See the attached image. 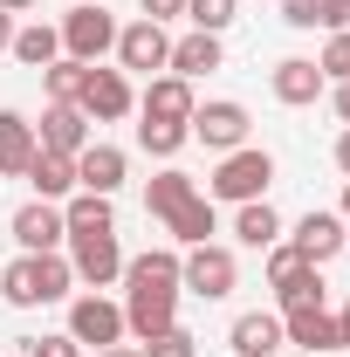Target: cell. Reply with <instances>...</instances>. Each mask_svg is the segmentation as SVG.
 Instances as JSON below:
<instances>
[{
	"label": "cell",
	"mask_w": 350,
	"mask_h": 357,
	"mask_svg": "<svg viewBox=\"0 0 350 357\" xmlns=\"http://www.w3.org/2000/svg\"><path fill=\"white\" fill-rule=\"evenodd\" d=\"M178 248H144L124 255V330L137 344H151L158 330L178 323Z\"/></svg>",
	"instance_id": "obj_1"
},
{
	"label": "cell",
	"mask_w": 350,
	"mask_h": 357,
	"mask_svg": "<svg viewBox=\"0 0 350 357\" xmlns=\"http://www.w3.org/2000/svg\"><path fill=\"white\" fill-rule=\"evenodd\" d=\"M69 289H76V268H69V255H21V261L0 268V303H7V310L69 303Z\"/></svg>",
	"instance_id": "obj_2"
},
{
	"label": "cell",
	"mask_w": 350,
	"mask_h": 357,
	"mask_svg": "<svg viewBox=\"0 0 350 357\" xmlns=\"http://www.w3.org/2000/svg\"><path fill=\"white\" fill-rule=\"evenodd\" d=\"M268 185H275V158H268L261 144H241V151H227L206 178V199H227V206H248V199H268Z\"/></svg>",
	"instance_id": "obj_3"
},
{
	"label": "cell",
	"mask_w": 350,
	"mask_h": 357,
	"mask_svg": "<svg viewBox=\"0 0 350 357\" xmlns=\"http://www.w3.org/2000/svg\"><path fill=\"white\" fill-rule=\"evenodd\" d=\"M234 282H241V261H234V248H220V241H199V248L178 255V289L199 296V303H227Z\"/></svg>",
	"instance_id": "obj_4"
},
{
	"label": "cell",
	"mask_w": 350,
	"mask_h": 357,
	"mask_svg": "<svg viewBox=\"0 0 350 357\" xmlns=\"http://www.w3.org/2000/svg\"><path fill=\"white\" fill-rule=\"evenodd\" d=\"M55 28H62V55L69 62H103L117 48V14L110 7H89V0H76Z\"/></svg>",
	"instance_id": "obj_5"
},
{
	"label": "cell",
	"mask_w": 350,
	"mask_h": 357,
	"mask_svg": "<svg viewBox=\"0 0 350 357\" xmlns=\"http://www.w3.org/2000/svg\"><path fill=\"white\" fill-rule=\"evenodd\" d=\"M76 110H83L89 124H117V117H131V110H137V89H131L124 69L89 62V69H83V89H76Z\"/></svg>",
	"instance_id": "obj_6"
},
{
	"label": "cell",
	"mask_w": 350,
	"mask_h": 357,
	"mask_svg": "<svg viewBox=\"0 0 350 357\" xmlns=\"http://www.w3.org/2000/svg\"><path fill=\"white\" fill-rule=\"evenodd\" d=\"M69 337L83 344V351H110V344H124L131 330H124V303H110L103 289H89L69 303Z\"/></svg>",
	"instance_id": "obj_7"
},
{
	"label": "cell",
	"mask_w": 350,
	"mask_h": 357,
	"mask_svg": "<svg viewBox=\"0 0 350 357\" xmlns=\"http://www.w3.org/2000/svg\"><path fill=\"white\" fill-rule=\"evenodd\" d=\"M110 55H117L124 76H165V62H172V35H165L158 21L137 14L131 28H117V48H110Z\"/></svg>",
	"instance_id": "obj_8"
},
{
	"label": "cell",
	"mask_w": 350,
	"mask_h": 357,
	"mask_svg": "<svg viewBox=\"0 0 350 357\" xmlns=\"http://www.w3.org/2000/svg\"><path fill=\"white\" fill-rule=\"evenodd\" d=\"M248 124H254V117H248V103L213 96V103H199V110H192V124H185V131H192V144H206V151L227 158V151H241V144H248Z\"/></svg>",
	"instance_id": "obj_9"
},
{
	"label": "cell",
	"mask_w": 350,
	"mask_h": 357,
	"mask_svg": "<svg viewBox=\"0 0 350 357\" xmlns=\"http://www.w3.org/2000/svg\"><path fill=\"white\" fill-rule=\"evenodd\" d=\"M62 248H69V268H76L83 289H110V282H124V248H117V234H69Z\"/></svg>",
	"instance_id": "obj_10"
},
{
	"label": "cell",
	"mask_w": 350,
	"mask_h": 357,
	"mask_svg": "<svg viewBox=\"0 0 350 357\" xmlns=\"http://www.w3.org/2000/svg\"><path fill=\"white\" fill-rule=\"evenodd\" d=\"M7 234L21 241V255H62L69 220H62V206H55V199H28V206L7 220Z\"/></svg>",
	"instance_id": "obj_11"
},
{
	"label": "cell",
	"mask_w": 350,
	"mask_h": 357,
	"mask_svg": "<svg viewBox=\"0 0 350 357\" xmlns=\"http://www.w3.org/2000/svg\"><path fill=\"white\" fill-rule=\"evenodd\" d=\"M289 248H296L303 261H316V268H323V261H337V255L350 248V227L337 220V213H323V206H309L303 220L289 227Z\"/></svg>",
	"instance_id": "obj_12"
},
{
	"label": "cell",
	"mask_w": 350,
	"mask_h": 357,
	"mask_svg": "<svg viewBox=\"0 0 350 357\" xmlns=\"http://www.w3.org/2000/svg\"><path fill=\"white\" fill-rule=\"evenodd\" d=\"M192 110H199V96H192V83L185 76H151L144 83V96H137V117H151V124H192Z\"/></svg>",
	"instance_id": "obj_13"
},
{
	"label": "cell",
	"mask_w": 350,
	"mask_h": 357,
	"mask_svg": "<svg viewBox=\"0 0 350 357\" xmlns=\"http://www.w3.org/2000/svg\"><path fill=\"white\" fill-rule=\"evenodd\" d=\"M124 172H131V158H124L117 144H96V137H89L83 151H76V192H103V199H117Z\"/></svg>",
	"instance_id": "obj_14"
},
{
	"label": "cell",
	"mask_w": 350,
	"mask_h": 357,
	"mask_svg": "<svg viewBox=\"0 0 350 357\" xmlns=\"http://www.w3.org/2000/svg\"><path fill=\"white\" fill-rule=\"evenodd\" d=\"M227 351L234 357H282L289 344H282V316L275 310H248L234 316V330H227Z\"/></svg>",
	"instance_id": "obj_15"
},
{
	"label": "cell",
	"mask_w": 350,
	"mask_h": 357,
	"mask_svg": "<svg viewBox=\"0 0 350 357\" xmlns=\"http://www.w3.org/2000/svg\"><path fill=\"white\" fill-rule=\"evenodd\" d=\"M268 89H275V103H289V110H303V103H316L323 89H330V76L309 62V55H289V62H275V76H268Z\"/></svg>",
	"instance_id": "obj_16"
},
{
	"label": "cell",
	"mask_w": 350,
	"mask_h": 357,
	"mask_svg": "<svg viewBox=\"0 0 350 357\" xmlns=\"http://www.w3.org/2000/svg\"><path fill=\"white\" fill-rule=\"evenodd\" d=\"M35 137H42V151H62V158H76L89 144V117L76 110V103H48L42 124H35Z\"/></svg>",
	"instance_id": "obj_17"
},
{
	"label": "cell",
	"mask_w": 350,
	"mask_h": 357,
	"mask_svg": "<svg viewBox=\"0 0 350 357\" xmlns=\"http://www.w3.org/2000/svg\"><path fill=\"white\" fill-rule=\"evenodd\" d=\"M282 344H296V351H344V344H337V316H330V303L289 310V316H282Z\"/></svg>",
	"instance_id": "obj_18"
},
{
	"label": "cell",
	"mask_w": 350,
	"mask_h": 357,
	"mask_svg": "<svg viewBox=\"0 0 350 357\" xmlns=\"http://www.w3.org/2000/svg\"><path fill=\"white\" fill-rule=\"evenodd\" d=\"M35 151H42V137H35V124H28L21 110H0V178H21Z\"/></svg>",
	"instance_id": "obj_19"
},
{
	"label": "cell",
	"mask_w": 350,
	"mask_h": 357,
	"mask_svg": "<svg viewBox=\"0 0 350 357\" xmlns=\"http://www.w3.org/2000/svg\"><path fill=\"white\" fill-rule=\"evenodd\" d=\"M21 178L35 185V199H55V206H62V199L76 192V158H62V151H35Z\"/></svg>",
	"instance_id": "obj_20"
},
{
	"label": "cell",
	"mask_w": 350,
	"mask_h": 357,
	"mask_svg": "<svg viewBox=\"0 0 350 357\" xmlns=\"http://www.w3.org/2000/svg\"><path fill=\"white\" fill-rule=\"evenodd\" d=\"M165 69H172V76H185V83L213 76V69H220V35H199V28H192V35H178V42H172V62H165Z\"/></svg>",
	"instance_id": "obj_21"
},
{
	"label": "cell",
	"mask_w": 350,
	"mask_h": 357,
	"mask_svg": "<svg viewBox=\"0 0 350 357\" xmlns=\"http://www.w3.org/2000/svg\"><path fill=\"white\" fill-rule=\"evenodd\" d=\"M21 69H48L55 55H62V28L55 21H28V28H14V48H7Z\"/></svg>",
	"instance_id": "obj_22"
},
{
	"label": "cell",
	"mask_w": 350,
	"mask_h": 357,
	"mask_svg": "<svg viewBox=\"0 0 350 357\" xmlns=\"http://www.w3.org/2000/svg\"><path fill=\"white\" fill-rule=\"evenodd\" d=\"M234 241H241V248H275V241H282V213H275V206H268V199H248V206H234Z\"/></svg>",
	"instance_id": "obj_23"
},
{
	"label": "cell",
	"mask_w": 350,
	"mask_h": 357,
	"mask_svg": "<svg viewBox=\"0 0 350 357\" xmlns=\"http://www.w3.org/2000/svg\"><path fill=\"white\" fill-rule=\"evenodd\" d=\"M62 220H69V234H117V206L103 192H69L62 199Z\"/></svg>",
	"instance_id": "obj_24"
},
{
	"label": "cell",
	"mask_w": 350,
	"mask_h": 357,
	"mask_svg": "<svg viewBox=\"0 0 350 357\" xmlns=\"http://www.w3.org/2000/svg\"><path fill=\"white\" fill-rule=\"evenodd\" d=\"M213 227H220V213H213V199L206 192H192L185 206H178L172 220H165V234H172L178 248H199V241H213Z\"/></svg>",
	"instance_id": "obj_25"
},
{
	"label": "cell",
	"mask_w": 350,
	"mask_h": 357,
	"mask_svg": "<svg viewBox=\"0 0 350 357\" xmlns=\"http://www.w3.org/2000/svg\"><path fill=\"white\" fill-rule=\"evenodd\" d=\"M316 303H330V289H323V268H316V261L296 268L289 282H275V316H289V310H316Z\"/></svg>",
	"instance_id": "obj_26"
},
{
	"label": "cell",
	"mask_w": 350,
	"mask_h": 357,
	"mask_svg": "<svg viewBox=\"0 0 350 357\" xmlns=\"http://www.w3.org/2000/svg\"><path fill=\"white\" fill-rule=\"evenodd\" d=\"M192 192H199V185L178 172V165H165V172L144 185V213H151V220H172V213L185 206V199H192Z\"/></svg>",
	"instance_id": "obj_27"
},
{
	"label": "cell",
	"mask_w": 350,
	"mask_h": 357,
	"mask_svg": "<svg viewBox=\"0 0 350 357\" xmlns=\"http://www.w3.org/2000/svg\"><path fill=\"white\" fill-rule=\"evenodd\" d=\"M137 144H144L151 158H165V165H172L178 151L192 144V131H185V124H151V117H144V124H137Z\"/></svg>",
	"instance_id": "obj_28"
},
{
	"label": "cell",
	"mask_w": 350,
	"mask_h": 357,
	"mask_svg": "<svg viewBox=\"0 0 350 357\" xmlns=\"http://www.w3.org/2000/svg\"><path fill=\"white\" fill-rule=\"evenodd\" d=\"M83 69H89V62H69V55H55V62L42 69L48 103H76V89H83Z\"/></svg>",
	"instance_id": "obj_29"
},
{
	"label": "cell",
	"mask_w": 350,
	"mask_h": 357,
	"mask_svg": "<svg viewBox=\"0 0 350 357\" xmlns=\"http://www.w3.org/2000/svg\"><path fill=\"white\" fill-rule=\"evenodd\" d=\"M234 14H241V0H185V21H192L199 35H227Z\"/></svg>",
	"instance_id": "obj_30"
},
{
	"label": "cell",
	"mask_w": 350,
	"mask_h": 357,
	"mask_svg": "<svg viewBox=\"0 0 350 357\" xmlns=\"http://www.w3.org/2000/svg\"><path fill=\"white\" fill-rule=\"evenodd\" d=\"M316 69H323L330 83H350V28H344V35H330V42H323V55H316Z\"/></svg>",
	"instance_id": "obj_31"
},
{
	"label": "cell",
	"mask_w": 350,
	"mask_h": 357,
	"mask_svg": "<svg viewBox=\"0 0 350 357\" xmlns=\"http://www.w3.org/2000/svg\"><path fill=\"white\" fill-rule=\"evenodd\" d=\"M137 351L144 357H199V344H192V330H158V337H151V344H137Z\"/></svg>",
	"instance_id": "obj_32"
},
{
	"label": "cell",
	"mask_w": 350,
	"mask_h": 357,
	"mask_svg": "<svg viewBox=\"0 0 350 357\" xmlns=\"http://www.w3.org/2000/svg\"><path fill=\"white\" fill-rule=\"evenodd\" d=\"M296 268H309V261L296 255V248H289V241H275V248H268V289H275V282H289Z\"/></svg>",
	"instance_id": "obj_33"
},
{
	"label": "cell",
	"mask_w": 350,
	"mask_h": 357,
	"mask_svg": "<svg viewBox=\"0 0 350 357\" xmlns=\"http://www.w3.org/2000/svg\"><path fill=\"white\" fill-rule=\"evenodd\" d=\"M28 357H83V344L62 330V337H28Z\"/></svg>",
	"instance_id": "obj_34"
},
{
	"label": "cell",
	"mask_w": 350,
	"mask_h": 357,
	"mask_svg": "<svg viewBox=\"0 0 350 357\" xmlns=\"http://www.w3.org/2000/svg\"><path fill=\"white\" fill-rule=\"evenodd\" d=\"M282 21L289 28H323V0H282Z\"/></svg>",
	"instance_id": "obj_35"
},
{
	"label": "cell",
	"mask_w": 350,
	"mask_h": 357,
	"mask_svg": "<svg viewBox=\"0 0 350 357\" xmlns=\"http://www.w3.org/2000/svg\"><path fill=\"white\" fill-rule=\"evenodd\" d=\"M137 14L165 28V21H185V0H137Z\"/></svg>",
	"instance_id": "obj_36"
},
{
	"label": "cell",
	"mask_w": 350,
	"mask_h": 357,
	"mask_svg": "<svg viewBox=\"0 0 350 357\" xmlns=\"http://www.w3.org/2000/svg\"><path fill=\"white\" fill-rule=\"evenodd\" d=\"M323 28L344 35V28H350V0H323Z\"/></svg>",
	"instance_id": "obj_37"
},
{
	"label": "cell",
	"mask_w": 350,
	"mask_h": 357,
	"mask_svg": "<svg viewBox=\"0 0 350 357\" xmlns=\"http://www.w3.org/2000/svg\"><path fill=\"white\" fill-rule=\"evenodd\" d=\"M330 158H337V172L350 178V124H344V131H337V144H330Z\"/></svg>",
	"instance_id": "obj_38"
},
{
	"label": "cell",
	"mask_w": 350,
	"mask_h": 357,
	"mask_svg": "<svg viewBox=\"0 0 350 357\" xmlns=\"http://www.w3.org/2000/svg\"><path fill=\"white\" fill-rule=\"evenodd\" d=\"M330 316H337V344L350 351V303H344V310H330Z\"/></svg>",
	"instance_id": "obj_39"
},
{
	"label": "cell",
	"mask_w": 350,
	"mask_h": 357,
	"mask_svg": "<svg viewBox=\"0 0 350 357\" xmlns=\"http://www.w3.org/2000/svg\"><path fill=\"white\" fill-rule=\"evenodd\" d=\"M7 48H14V14L0 7V55H7Z\"/></svg>",
	"instance_id": "obj_40"
},
{
	"label": "cell",
	"mask_w": 350,
	"mask_h": 357,
	"mask_svg": "<svg viewBox=\"0 0 350 357\" xmlns=\"http://www.w3.org/2000/svg\"><path fill=\"white\" fill-rule=\"evenodd\" d=\"M330 103H337V117L350 124V83H337V96H330Z\"/></svg>",
	"instance_id": "obj_41"
},
{
	"label": "cell",
	"mask_w": 350,
	"mask_h": 357,
	"mask_svg": "<svg viewBox=\"0 0 350 357\" xmlns=\"http://www.w3.org/2000/svg\"><path fill=\"white\" fill-rule=\"evenodd\" d=\"M0 7H7V14H28V7H35V0H0Z\"/></svg>",
	"instance_id": "obj_42"
},
{
	"label": "cell",
	"mask_w": 350,
	"mask_h": 357,
	"mask_svg": "<svg viewBox=\"0 0 350 357\" xmlns=\"http://www.w3.org/2000/svg\"><path fill=\"white\" fill-rule=\"evenodd\" d=\"M337 220H344V227H350V185H344V206H337Z\"/></svg>",
	"instance_id": "obj_43"
},
{
	"label": "cell",
	"mask_w": 350,
	"mask_h": 357,
	"mask_svg": "<svg viewBox=\"0 0 350 357\" xmlns=\"http://www.w3.org/2000/svg\"><path fill=\"white\" fill-rule=\"evenodd\" d=\"M69 7H76V0H69Z\"/></svg>",
	"instance_id": "obj_44"
}]
</instances>
